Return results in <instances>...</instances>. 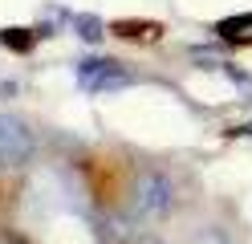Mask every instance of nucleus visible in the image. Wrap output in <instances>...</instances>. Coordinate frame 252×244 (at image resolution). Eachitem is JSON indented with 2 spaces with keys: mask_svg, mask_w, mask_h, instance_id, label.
<instances>
[{
  "mask_svg": "<svg viewBox=\"0 0 252 244\" xmlns=\"http://www.w3.org/2000/svg\"><path fill=\"white\" fill-rule=\"evenodd\" d=\"M126 200H130L134 220L155 224V220H167L171 211H175L179 191H175V183H171L167 171H159V167H138V171L130 175V191H126Z\"/></svg>",
  "mask_w": 252,
  "mask_h": 244,
  "instance_id": "nucleus-1",
  "label": "nucleus"
},
{
  "mask_svg": "<svg viewBox=\"0 0 252 244\" xmlns=\"http://www.w3.org/2000/svg\"><path fill=\"white\" fill-rule=\"evenodd\" d=\"M37 155V139L17 114H4L0 110V171H17L29 167Z\"/></svg>",
  "mask_w": 252,
  "mask_h": 244,
  "instance_id": "nucleus-2",
  "label": "nucleus"
},
{
  "mask_svg": "<svg viewBox=\"0 0 252 244\" xmlns=\"http://www.w3.org/2000/svg\"><path fill=\"white\" fill-rule=\"evenodd\" d=\"M77 81L90 90V94H106V90H118V86H126V77L122 70H118V61H102V57H90V61H82L77 65Z\"/></svg>",
  "mask_w": 252,
  "mask_h": 244,
  "instance_id": "nucleus-3",
  "label": "nucleus"
},
{
  "mask_svg": "<svg viewBox=\"0 0 252 244\" xmlns=\"http://www.w3.org/2000/svg\"><path fill=\"white\" fill-rule=\"evenodd\" d=\"M0 41H4L8 49H17V53H29L37 41V33L33 29H0Z\"/></svg>",
  "mask_w": 252,
  "mask_h": 244,
  "instance_id": "nucleus-4",
  "label": "nucleus"
},
{
  "mask_svg": "<svg viewBox=\"0 0 252 244\" xmlns=\"http://www.w3.org/2000/svg\"><path fill=\"white\" fill-rule=\"evenodd\" d=\"M73 29H77V37H82V41H90V45H98L102 37H106V33H102V21H98V16H77V21H73Z\"/></svg>",
  "mask_w": 252,
  "mask_h": 244,
  "instance_id": "nucleus-5",
  "label": "nucleus"
},
{
  "mask_svg": "<svg viewBox=\"0 0 252 244\" xmlns=\"http://www.w3.org/2000/svg\"><path fill=\"white\" fill-rule=\"evenodd\" d=\"M134 244H167V240H163L159 232H138V236H134Z\"/></svg>",
  "mask_w": 252,
  "mask_h": 244,
  "instance_id": "nucleus-6",
  "label": "nucleus"
},
{
  "mask_svg": "<svg viewBox=\"0 0 252 244\" xmlns=\"http://www.w3.org/2000/svg\"><path fill=\"white\" fill-rule=\"evenodd\" d=\"M0 244H25L21 236H0Z\"/></svg>",
  "mask_w": 252,
  "mask_h": 244,
  "instance_id": "nucleus-7",
  "label": "nucleus"
}]
</instances>
